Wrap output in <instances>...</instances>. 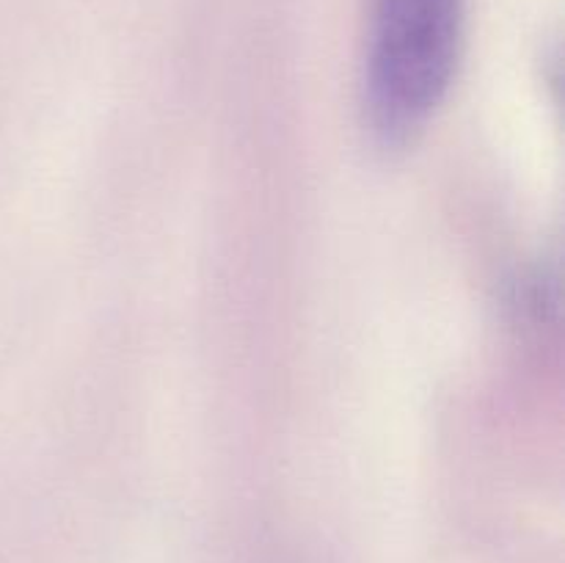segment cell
Here are the masks:
<instances>
[{
	"label": "cell",
	"instance_id": "1",
	"mask_svg": "<svg viewBox=\"0 0 565 563\" xmlns=\"http://www.w3.org/2000/svg\"><path fill=\"white\" fill-rule=\"evenodd\" d=\"M463 0H375L367 53L370 127L406 144L445 103L458 66Z\"/></svg>",
	"mask_w": 565,
	"mask_h": 563
}]
</instances>
